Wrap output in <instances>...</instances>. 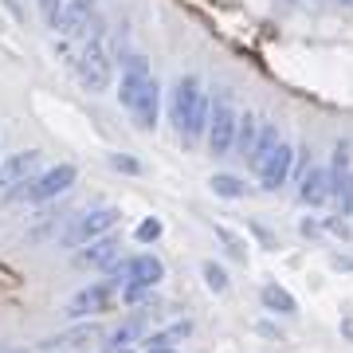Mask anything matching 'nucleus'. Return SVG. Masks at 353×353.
I'll return each instance as SVG.
<instances>
[{
  "instance_id": "bb28decb",
  "label": "nucleus",
  "mask_w": 353,
  "mask_h": 353,
  "mask_svg": "<svg viewBox=\"0 0 353 353\" xmlns=\"http://www.w3.org/2000/svg\"><path fill=\"white\" fill-rule=\"evenodd\" d=\"M326 228L334 236H350V224H345V220H326Z\"/></svg>"
},
{
  "instance_id": "2eb2a0df",
  "label": "nucleus",
  "mask_w": 353,
  "mask_h": 353,
  "mask_svg": "<svg viewBox=\"0 0 353 353\" xmlns=\"http://www.w3.org/2000/svg\"><path fill=\"white\" fill-rule=\"evenodd\" d=\"M259 303H263V310H271V314H283V318L299 314V299H294L287 287H279V283H263V287H259Z\"/></svg>"
},
{
  "instance_id": "f3484780",
  "label": "nucleus",
  "mask_w": 353,
  "mask_h": 353,
  "mask_svg": "<svg viewBox=\"0 0 353 353\" xmlns=\"http://www.w3.org/2000/svg\"><path fill=\"white\" fill-rule=\"evenodd\" d=\"M279 145H283V134H279V126H275V122H263V126H259V138H255V150H252V157H248V165L259 173V169H263V161L279 150Z\"/></svg>"
},
{
  "instance_id": "4be33fe9",
  "label": "nucleus",
  "mask_w": 353,
  "mask_h": 353,
  "mask_svg": "<svg viewBox=\"0 0 353 353\" xmlns=\"http://www.w3.org/2000/svg\"><path fill=\"white\" fill-rule=\"evenodd\" d=\"M106 165H110L114 173H130V176H138L141 169H145L134 153H106Z\"/></svg>"
},
{
  "instance_id": "dca6fc26",
  "label": "nucleus",
  "mask_w": 353,
  "mask_h": 353,
  "mask_svg": "<svg viewBox=\"0 0 353 353\" xmlns=\"http://www.w3.org/2000/svg\"><path fill=\"white\" fill-rule=\"evenodd\" d=\"M189 334H192V322L181 318V322H169L165 330H150L145 341H141V350H176V341H185Z\"/></svg>"
},
{
  "instance_id": "a211bd4d",
  "label": "nucleus",
  "mask_w": 353,
  "mask_h": 353,
  "mask_svg": "<svg viewBox=\"0 0 353 353\" xmlns=\"http://www.w3.org/2000/svg\"><path fill=\"white\" fill-rule=\"evenodd\" d=\"M259 126H263V122H259L252 110H243V114H240V126H236V150H232L236 157H243V161L252 157L255 138H259Z\"/></svg>"
},
{
  "instance_id": "f8f14e48",
  "label": "nucleus",
  "mask_w": 353,
  "mask_h": 353,
  "mask_svg": "<svg viewBox=\"0 0 353 353\" xmlns=\"http://www.w3.org/2000/svg\"><path fill=\"white\" fill-rule=\"evenodd\" d=\"M118 259H122V240H118V236H102V240H94V243H87V248H79L75 252V263L79 267H94V271H102V267H106V271H110L114 263H118Z\"/></svg>"
},
{
  "instance_id": "39448f33",
  "label": "nucleus",
  "mask_w": 353,
  "mask_h": 353,
  "mask_svg": "<svg viewBox=\"0 0 353 353\" xmlns=\"http://www.w3.org/2000/svg\"><path fill=\"white\" fill-rule=\"evenodd\" d=\"M75 176H79V169L71 161L48 165L36 181H28V185L12 189V196H20V201H28V204H48V201H55V196H63V192L75 185Z\"/></svg>"
},
{
  "instance_id": "9d476101",
  "label": "nucleus",
  "mask_w": 353,
  "mask_h": 353,
  "mask_svg": "<svg viewBox=\"0 0 353 353\" xmlns=\"http://www.w3.org/2000/svg\"><path fill=\"white\" fill-rule=\"evenodd\" d=\"M39 173H43V153L39 150H20L8 161H0V185H8V189H20L28 181H36Z\"/></svg>"
},
{
  "instance_id": "6e6552de",
  "label": "nucleus",
  "mask_w": 353,
  "mask_h": 353,
  "mask_svg": "<svg viewBox=\"0 0 353 353\" xmlns=\"http://www.w3.org/2000/svg\"><path fill=\"white\" fill-rule=\"evenodd\" d=\"M118 294H122V287H118L114 279H94V283H87L83 290L71 294V303H67V318H75V322H90V314L110 310Z\"/></svg>"
},
{
  "instance_id": "ddd939ff",
  "label": "nucleus",
  "mask_w": 353,
  "mask_h": 353,
  "mask_svg": "<svg viewBox=\"0 0 353 353\" xmlns=\"http://www.w3.org/2000/svg\"><path fill=\"white\" fill-rule=\"evenodd\" d=\"M94 12H99V0H67L55 28L63 32V36H79V32H87L94 24Z\"/></svg>"
},
{
  "instance_id": "b1692460",
  "label": "nucleus",
  "mask_w": 353,
  "mask_h": 353,
  "mask_svg": "<svg viewBox=\"0 0 353 353\" xmlns=\"http://www.w3.org/2000/svg\"><path fill=\"white\" fill-rule=\"evenodd\" d=\"M36 4H39V16H43V20L55 28V20H59V12H63L67 0H36Z\"/></svg>"
},
{
  "instance_id": "4468645a",
  "label": "nucleus",
  "mask_w": 353,
  "mask_h": 353,
  "mask_svg": "<svg viewBox=\"0 0 353 353\" xmlns=\"http://www.w3.org/2000/svg\"><path fill=\"white\" fill-rule=\"evenodd\" d=\"M299 201L310 204V208L330 201V169L326 165H310V173L299 181Z\"/></svg>"
},
{
  "instance_id": "a878e982",
  "label": "nucleus",
  "mask_w": 353,
  "mask_h": 353,
  "mask_svg": "<svg viewBox=\"0 0 353 353\" xmlns=\"http://www.w3.org/2000/svg\"><path fill=\"white\" fill-rule=\"evenodd\" d=\"M252 228H255V236L263 240V248H267V252H275V236H271V232H267L263 224H252Z\"/></svg>"
},
{
  "instance_id": "7c9ffc66",
  "label": "nucleus",
  "mask_w": 353,
  "mask_h": 353,
  "mask_svg": "<svg viewBox=\"0 0 353 353\" xmlns=\"http://www.w3.org/2000/svg\"><path fill=\"white\" fill-rule=\"evenodd\" d=\"M334 4H338V8H353V0H334Z\"/></svg>"
},
{
  "instance_id": "7ed1b4c3",
  "label": "nucleus",
  "mask_w": 353,
  "mask_h": 353,
  "mask_svg": "<svg viewBox=\"0 0 353 353\" xmlns=\"http://www.w3.org/2000/svg\"><path fill=\"white\" fill-rule=\"evenodd\" d=\"M110 279L122 290H157V283L165 279V263L153 252H138L126 255L110 267Z\"/></svg>"
},
{
  "instance_id": "412c9836",
  "label": "nucleus",
  "mask_w": 353,
  "mask_h": 353,
  "mask_svg": "<svg viewBox=\"0 0 353 353\" xmlns=\"http://www.w3.org/2000/svg\"><path fill=\"white\" fill-rule=\"evenodd\" d=\"M216 240L228 248V255H232V259H243V263H248V240H243L240 232H232V228L216 224Z\"/></svg>"
},
{
  "instance_id": "aec40b11",
  "label": "nucleus",
  "mask_w": 353,
  "mask_h": 353,
  "mask_svg": "<svg viewBox=\"0 0 353 353\" xmlns=\"http://www.w3.org/2000/svg\"><path fill=\"white\" fill-rule=\"evenodd\" d=\"M201 275H204V287L212 290V294H228V287H232V283H228V271L216 263V259H204Z\"/></svg>"
},
{
  "instance_id": "cd10ccee",
  "label": "nucleus",
  "mask_w": 353,
  "mask_h": 353,
  "mask_svg": "<svg viewBox=\"0 0 353 353\" xmlns=\"http://www.w3.org/2000/svg\"><path fill=\"white\" fill-rule=\"evenodd\" d=\"M338 330H341V338H345V341H353V314H350V318H341V326H338Z\"/></svg>"
},
{
  "instance_id": "9b49d317",
  "label": "nucleus",
  "mask_w": 353,
  "mask_h": 353,
  "mask_svg": "<svg viewBox=\"0 0 353 353\" xmlns=\"http://www.w3.org/2000/svg\"><path fill=\"white\" fill-rule=\"evenodd\" d=\"M255 176H259V189H263V192H279L290 176H294V145L283 141V145H279V150L263 161V169H259Z\"/></svg>"
},
{
  "instance_id": "1a4fd4ad",
  "label": "nucleus",
  "mask_w": 353,
  "mask_h": 353,
  "mask_svg": "<svg viewBox=\"0 0 353 353\" xmlns=\"http://www.w3.org/2000/svg\"><path fill=\"white\" fill-rule=\"evenodd\" d=\"M102 338H106V330L99 326V322H75L71 330H63V334H55V338L39 341L43 350H102Z\"/></svg>"
},
{
  "instance_id": "393cba45",
  "label": "nucleus",
  "mask_w": 353,
  "mask_h": 353,
  "mask_svg": "<svg viewBox=\"0 0 353 353\" xmlns=\"http://www.w3.org/2000/svg\"><path fill=\"white\" fill-rule=\"evenodd\" d=\"M299 232H303L306 240H314V236H322V224H318V220H303V224H299Z\"/></svg>"
},
{
  "instance_id": "423d86ee",
  "label": "nucleus",
  "mask_w": 353,
  "mask_h": 353,
  "mask_svg": "<svg viewBox=\"0 0 353 353\" xmlns=\"http://www.w3.org/2000/svg\"><path fill=\"white\" fill-rule=\"evenodd\" d=\"M236 126H240V110L232 106V94L220 90L212 99V118H208V150L216 157H228L236 150Z\"/></svg>"
},
{
  "instance_id": "20e7f679",
  "label": "nucleus",
  "mask_w": 353,
  "mask_h": 353,
  "mask_svg": "<svg viewBox=\"0 0 353 353\" xmlns=\"http://www.w3.org/2000/svg\"><path fill=\"white\" fill-rule=\"evenodd\" d=\"M118 220H122V208H118V204H99V208L75 216V224L63 232V240L59 243H63V248H87V243L110 236Z\"/></svg>"
},
{
  "instance_id": "c756f323",
  "label": "nucleus",
  "mask_w": 353,
  "mask_h": 353,
  "mask_svg": "<svg viewBox=\"0 0 353 353\" xmlns=\"http://www.w3.org/2000/svg\"><path fill=\"white\" fill-rule=\"evenodd\" d=\"M0 353H28V350H16V345H0Z\"/></svg>"
},
{
  "instance_id": "f257e3e1",
  "label": "nucleus",
  "mask_w": 353,
  "mask_h": 353,
  "mask_svg": "<svg viewBox=\"0 0 353 353\" xmlns=\"http://www.w3.org/2000/svg\"><path fill=\"white\" fill-rule=\"evenodd\" d=\"M118 99L130 110L134 126L138 130H153L157 126V114H161V87L150 75V63L134 55H122V83H118Z\"/></svg>"
},
{
  "instance_id": "0eeeda50",
  "label": "nucleus",
  "mask_w": 353,
  "mask_h": 353,
  "mask_svg": "<svg viewBox=\"0 0 353 353\" xmlns=\"http://www.w3.org/2000/svg\"><path fill=\"white\" fill-rule=\"evenodd\" d=\"M75 75L79 83L90 90V94H99V90L110 87V79H114V63H110V51H106V43H102L99 36L87 39V48L79 51V59H75Z\"/></svg>"
},
{
  "instance_id": "5701e85b",
  "label": "nucleus",
  "mask_w": 353,
  "mask_h": 353,
  "mask_svg": "<svg viewBox=\"0 0 353 353\" xmlns=\"http://www.w3.org/2000/svg\"><path fill=\"white\" fill-rule=\"evenodd\" d=\"M161 232H165L161 220H157V216H145V220L134 228V240H138V243H157V240H161Z\"/></svg>"
},
{
  "instance_id": "c85d7f7f",
  "label": "nucleus",
  "mask_w": 353,
  "mask_h": 353,
  "mask_svg": "<svg viewBox=\"0 0 353 353\" xmlns=\"http://www.w3.org/2000/svg\"><path fill=\"white\" fill-rule=\"evenodd\" d=\"M94 353H134V350H118V345H102V350H94Z\"/></svg>"
},
{
  "instance_id": "f03ea898",
  "label": "nucleus",
  "mask_w": 353,
  "mask_h": 353,
  "mask_svg": "<svg viewBox=\"0 0 353 353\" xmlns=\"http://www.w3.org/2000/svg\"><path fill=\"white\" fill-rule=\"evenodd\" d=\"M208 118H212V99L201 90V79L181 75L169 90V122L185 138V145L208 138Z\"/></svg>"
},
{
  "instance_id": "6ab92c4d",
  "label": "nucleus",
  "mask_w": 353,
  "mask_h": 353,
  "mask_svg": "<svg viewBox=\"0 0 353 353\" xmlns=\"http://www.w3.org/2000/svg\"><path fill=\"white\" fill-rule=\"evenodd\" d=\"M208 189H212L216 196H224V201H243V196H248V181H243L240 173H212Z\"/></svg>"
},
{
  "instance_id": "2f4dec72",
  "label": "nucleus",
  "mask_w": 353,
  "mask_h": 353,
  "mask_svg": "<svg viewBox=\"0 0 353 353\" xmlns=\"http://www.w3.org/2000/svg\"><path fill=\"white\" fill-rule=\"evenodd\" d=\"M141 353H181V350H141Z\"/></svg>"
}]
</instances>
